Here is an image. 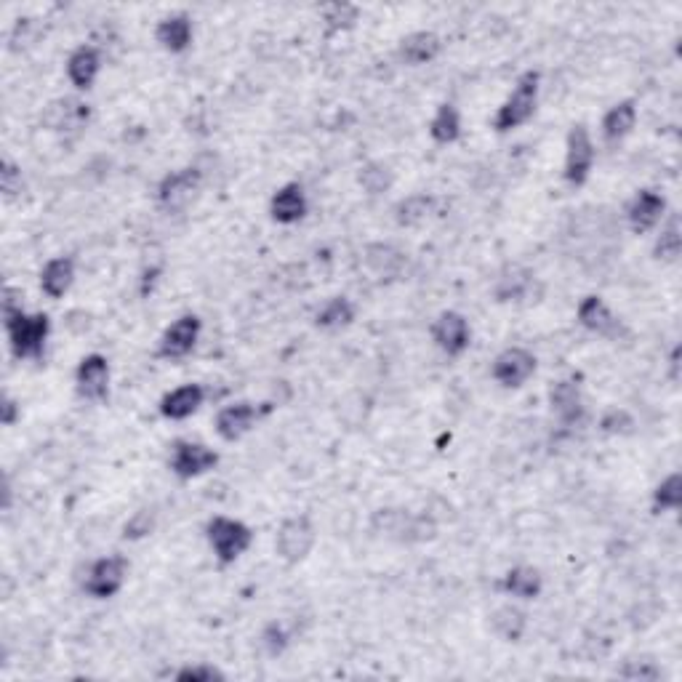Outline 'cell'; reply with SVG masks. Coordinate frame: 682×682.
<instances>
[{
  "label": "cell",
  "instance_id": "obj_1",
  "mask_svg": "<svg viewBox=\"0 0 682 682\" xmlns=\"http://www.w3.org/2000/svg\"><path fill=\"white\" fill-rule=\"evenodd\" d=\"M3 323H6L8 347L16 360H43L48 334H51V318L46 312L30 315L24 312V307L3 310Z\"/></svg>",
  "mask_w": 682,
  "mask_h": 682
},
{
  "label": "cell",
  "instance_id": "obj_2",
  "mask_svg": "<svg viewBox=\"0 0 682 682\" xmlns=\"http://www.w3.org/2000/svg\"><path fill=\"white\" fill-rule=\"evenodd\" d=\"M541 91V75L539 70H525L520 78L515 80V88L509 91V96L501 102V107L493 115V128L499 134H509L515 128L525 126L536 112Z\"/></svg>",
  "mask_w": 682,
  "mask_h": 682
},
{
  "label": "cell",
  "instance_id": "obj_3",
  "mask_svg": "<svg viewBox=\"0 0 682 682\" xmlns=\"http://www.w3.org/2000/svg\"><path fill=\"white\" fill-rule=\"evenodd\" d=\"M206 539L214 549V557L219 565H232L238 557H243L254 544V531L243 520L235 517H214L206 525Z\"/></svg>",
  "mask_w": 682,
  "mask_h": 682
},
{
  "label": "cell",
  "instance_id": "obj_4",
  "mask_svg": "<svg viewBox=\"0 0 682 682\" xmlns=\"http://www.w3.org/2000/svg\"><path fill=\"white\" fill-rule=\"evenodd\" d=\"M595 139L589 134V128L584 123H576V126L568 131L565 136V163H563V179L571 187H581L587 184L592 168H595Z\"/></svg>",
  "mask_w": 682,
  "mask_h": 682
},
{
  "label": "cell",
  "instance_id": "obj_5",
  "mask_svg": "<svg viewBox=\"0 0 682 682\" xmlns=\"http://www.w3.org/2000/svg\"><path fill=\"white\" fill-rule=\"evenodd\" d=\"M128 579V560L123 555H104L88 565L83 592L94 600H110Z\"/></svg>",
  "mask_w": 682,
  "mask_h": 682
},
{
  "label": "cell",
  "instance_id": "obj_6",
  "mask_svg": "<svg viewBox=\"0 0 682 682\" xmlns=\"http://www.w3.org/2000/svg\"><path fill=\"white\" fill-rule=\"evenodd\" d=\"M318 541V528L307 515H294L283 520L275 536V552L286 563H302Z\"/></svg>",
  "mask_w": 682,
  "mask_h": 682
},
{
  "label": "cell",
  "instance_id": "obj_7",
  "mask_svg": "<svg viewBox=\"0 0 682 682\" xmlns=\"http://www.w3.org/2000/svg\"><path fill=\"white\" fill-rule=\"evenodd\" d=\"M219 464V453L206 443L198 440H176L171 445V456H168V467L179 480H195V477L206 475Z\"/></svg>",
  "mask_w": 682,
  "mask_h": 682
},
{
  "label": "cell",
  "instance_id": "obj_8",
  "mask_svg": "<svg viewBox=\"0 0 682 682\" xmlns=\"http://www.w3.org/2000/svg\"><path fill=\"white\" fill-rule=\"evenodd\" d=\"M200 184H203V174H200L195 166L171 171V174H166L160 179L158 203L166 208V211H171V214L184 211L200 192Z\"/></svg>",
  "mask_w": 682,
  "mask_h": 682
},
{
  "label": "cell",
  "instance_id": "obj_9",
  "mask_svg": "<svg viewBox=\"0 0 682 682\" xmlns=\"http://www.w3.org/2000/svg\"><path fill=\"white\" fill-rule=\"evenodd\" d=\"M536 365L539 363H536V355L531 349L507 347L493 360L491 376L504 389H520L531 381V376L536 373Z\"/></svg>",
  "mask_w": 682,
  "mask_h": 682
},
{
  "label": "cell",
  "instance_id": "obj_10",
  "mask_svg": "<svg viewBox=\"0 0 682 682\" xmlns=\"http://www.w3.org/2000/svg\"><path fill=\"white\" fill-rule=\"evenodd\" d=\"M200 331H203V323H200L198 315L187 312L182 318H176L163 331V336H160L158 357H166V360H182V357H187L192 349L198 347Z\"/></svg>",
  "mask_w": 682,
  "mask_h": 682
},
{
  "label": "cell",
  "instance_id": "obj_11",
  "mask_svg": "<svg viewBox=\"0 0 682 682\" xmlns=\"http://www.w3.org/2000/svg\"><path fill=\"white\" fill-rule=\"evenodd\" d=\"M432 341H435L437 349H443L448 357H459L469 349V341H472V328H469V320L461 315V312H443L437 315V320L429 328Z\"/></svg>",
  "mask_w": 682,
  "mask_h": 682
},
{
  "label": "cell",
  "instance_id": "obj_12",
  "mask_svg": "<svg viewBox=\"0 0 682 682\" xmlns=\"http://www.w3.org/2000/svg\"><path fill=\"white\" fill-rule=\"evenodd\" d=\"M75 384H78V395L94 400V403L110 395V363H107V357L99 355V352L83 357L75 368Z\"/></svg>",
  "mask_w": 682,
  "mask_h": 682
},
{
  "label": "cell",
  "instance_id": "obj_13",
  "mask_svg": "<svg viewBox=\"0 0 682 682\" xmlns=\"http://www.w3.org/2000/svg\"><path fill=\"white\" fill-rule=\"evenodd\" d=\"M667 216V198L656 190H640L635 198L629 200L627 206V222L632 232L645 235V232L656 230L661 219Z\"/></svg>",
  "mask_w": 682,
  "mask_h": 682
},
{
  "label": "cell",
  "instance_id": "obj_14",
  "mask_svg": "<svg viewBox=\"0 0 682 682\" xmlns=\"http://www.w3.org/2000/svg\"><path fill=\"white\" fill-rule=\"evenodd\" d=\"M579 326L587 328L589 334L605 336V339H616L621 334L619 315L605 304L603 296H584L576 310Z\"/></svg>",
  "mask_w": 682,
  "mask_h": 682
},
{
  "label": "cell",
  "instance_id": "obj_15",
  "mask_svg": "<svg viewBox=\"0 0 682 682\" xmlns=\"http://www.w3.org/2000/svg\"><path fill=\"white\" fill-rule=\"evenodd\" d=\"M88 118H91V110H88L86 102L80 99H72V96H64V99H56L43 110V126L48 131H56V134H70V131H80L86 126Z\"/></svg>",
  "mask_w": 682,
  "mask_h": 682
},
{
  "label": "cell",
  "instance_id": "obj_16",
  "mask_svg": "<svg viewBox=\"0 0 682 682\" xmlns=\"http://www.w3.org/2000/svg\"><path fill=\"white\" fill-rule=\"evenodd\" d=\"M408 256L392 243H371L363 251L365 272L376 280H395L403 275Z\"/></svg>",
  "mask_w": 682,
  "mask_h": 682
},
{
  "label": "cell",
  "instance_id": "obj_17",
  "mask_svg": "<svg viewBox=\"0 0 682 682\" xmlns=\"http://www.w3.org/2000/svg\"><path fill=\"white\" fill-rule=\"evenodd\" d=\"M256 419H259V408L254 403H248V400L224 405L222 411L216 413V435L227 440V443H235V440H240V437L254 429Z\"/></svg>",
  "mask_w": 682,
  "mask_h": 682
},
{
  "label": "cell",
  "instance_id": "obj_18",
  "mask_svg": "<svg viewBox=\"0 0 682 682\" xmlns=\"http://www.w3.org/2000/svg\"><path fill=\"white\" fill-rule=\"evenodd\" d=\"M206 403V387L203 384H182V387L171 389L160 397V416L168 421H184L190 419L192 413L200 411V405Z\"/></svg>",
  "mask_w": 682,
  "mask_h": 682
},
{
  "label": "cell",
  "instance_id": "obj_19",
  "mask_svg": "<svg viewBox=\"0 0 682 682\" xmlns=\"http://www.w3.org/2000/svg\"><path fill=\"white\" fill-rule=\"evenodd\" d=\"M307 211H310V200H307V192L299 182L283 184L270 200V214L278 224L302 222Z\"/></svg>",
  "mask_w": 682,
  "mask_h": 682
},
{
  "label": "cell",
  "instance_id": "obj_20",
  "mask_svg": "<svg viewBox=\"0 0 682 682\" xmlns=\"http://www.w3.org/2000/svg\"><path fill=\"white\" fill-rule=\"evenodd\" d=\"M549 405L563 424L573 427L584 419V397H581V384L576 379L557 381L555 387L549 389Z\"/></svg>",
  "mask_w": 682,
  "mask_h": 682
},
{
  "label": "cell",
  "instance_id": "obj_21",
  "mask_svg": "<svg viewBox=\"0 0 682 682\" xmlns=\"http://www.w3.org/2000/svg\"><path fill=\"white\" fill-rule=\"evenodd\" d=\"M443 51V40L437 38L435 32L429 30H419L405 35L397 46V56L403 59L408 67H421V64L435 62L437 56Z\"/></svg>",
  "mask_w": 682,
  "mask_h": 682
},
{
  "label": "cell",
  "instance_id": "obj_22",
  "mask_svg": "<svg viewBox=\"0 0 682 682\" xmlns=\"http://www.w3.org/2000/svg\"><path fill=\"white\" fill-rule=\"evenodd\" d=\"M102 72V54L96 46H78L67 59V78L78 91H88Z\"/></svg>",
  "mask_w": 682,
  "mask_h": 682
},
{
  "label": "cell",
  "instance_id": "obj_23",
  "mask_svg": "<svg viewBox=\"0 0 682 682\" xmlns=\"http://www.w3.org/2000/svg\"><path fill=\"white\" fill-rule=\"evenodd\" d=\"M75 283V259L72 256H54L40 270V288L48 299H62Z\"/></svg>",
  "mask_w": 682,
  "mask_h": 682
},
{
  "label": "cell",
  "instance_id": "obj_24",
  "mask_svg": "<svg viewBox=\"0 0 682 682\" xmlns=\"http://www.w3.org/2000/svg\"><path fill=\"white\" fill-rule=\"evenodd\" d=\"M637 126V104L635 99H624V102L613 104L611 110L603 115V123H600V131H603V139L608 144L624 142Z\"/></svg>",
  "mask_w": 682,
  "mask_h": 682
},
{
  "label": "cell",
  "instance_id": "obj_25",
  "mask_svg": "<svg viewBox=\"0 0 682 682\" xmlns=\"http://www.w3.org/2000/svg\"><path fill=\"white\" fill-rule=\"evenodd\" d=\"M192 19L187 14L163 16L155 27V40L171 54H182L192 43Z\"/></svg>",
  "mask_w": 682,
  "mask_h": 682
},
{
  "label": "cell",
  "instance_id": "obj_26",
  "mask_svg": "<svg viewBox=\"0 0 682 682\" xmlns=\"http://www.w3.org/2000/svg\"><path fill=\"white\" fill-rule=\"evenodd\" d=\"M501 589L509 597H517V600H536L541 595V589H544V576L531 565H517V568L504 573Z\"/></svg>",
  "mask_w": 682,
  "mask_h": 682
},
{
  "label": "cell",
  "instance_id": "obj_27",
  "mask_svg": "<svg viewBox=\"0 0 682 682\" xmlns=\"http://www.w3.org/2000/svg\"><path fill=\"white\" fill-rule=\"evenodd\" d=\"M491 629L504 643H520V637L528 629V613L517 605H501L491 613Z\"/></svg>",
  "mask_w": 682,
  "mask_h": 682
},
{
  "label": "cell",
  "instance_id": "obj_28",
  "mask_svg": "<svg viewBox=\"0 0 682 682\" xmlns=\"http://www.w3.org/2000/svg\"><path fill=\"white\" fill-rule=\"evenodd\" d=\"M429 136L435 139L437 144H453L459 142L461 136V112L456 104L445 102L440 104L429 120Z\"/></svg>",
  "mask_w": 682,
  "mask_h": 682
},
{
  "label": "cell",
  "instance_id": "obj_29",
  "mask_svg": "<svg viewBox=\"0 0 682 682\" xmlns=\"http://www.w3.org/2000/svg\"><path fill=\"white\" fill-rule=\"evenodd\" d=\"M352 320H355V304L349 302L347 296H334L318 310L315 326L323 331H341V328L352 326Z\"/></svg>",
  "mask_w": 682,
  "mask_h": 682
},
{
  "label": "cell",
  "instance_id": "obj_30",
  "mask_svg": "<svg viewBox=\"0 0 682 682\" xmlns=\"http://www.w3.org/2000/svg\"><path fill=\"white\" fill-rule=\"evenodd\" d=\"M432 211H435V198H429V195H411V198L397 203L395 219L400 227H419V224H424L432 216Z\"/></svg>",
  "mask_w": 682,
  "mask_h": 682
},
{
  "label": "cell",
  "instance_id": "obj_31",
  "mask_svg": "<svg viewBox=\"0 0 682 682\" xmlns=\"http://www.w3.org/2000/svg\"><path fill=\"white\" fill-rule=\"evenodd\" d=\"M531 288V272L520 270V267H509L496 280V299L499 302H517L523 299Z\"/></svg>",
  "mask_w": 682,
  "mask_h": 682
},
{
  "label": "cell",
  "instance_id": "obj_32",
  "mask_svg": "<svg viewBox=\"0 0 682 682\" xmlns=\"http://www.w3.org/2000/svg\"><path fill=\"white\" fill-rule=\"evenodd\" d=\"M682 251V230H680V219L672 216L667 227H661L659 238H656V246H653V256L659 262H677Z\"/></svg>",
  "mask_w": 682,
  "mask_h": 682
},
{
  "label": "cell",
  "instance_id": "obj_33",
  "mask_svg": "<svg viewBox=\"0 0 682 682\" xmlns=\"http://www.w3.org/2000/svg\"><path fill=\"white\" fill-rule=\"evenodd\" d=\"M357 182L368 195H384L395 184V171L387 163H365L357 174Z\"/></svg>",
  "mask_w": 682,
  "mask_h": 682
},
{
  "label": "cell",
  "instance_id": "obj_34",
  "mask_svg": "<svg viewBox=\"0 0 682 682\" xmlns=\"http://www.w3.org/2000/svg\"><path fill=\"white\" fill-rule=\"evenodd\" d=\"M682 504V477L680 472H672L656 485L653 491V509L656 512H675Z\"/></svg>",
  "mask_w": 682,
  "mask_h": 682
},
{
  "label": "cell",
  "instance_id": "obj_35",
  "mask_svg": "<svg viewBox=\"0 0 682 682\" xmlns=\"http://www.w3.org/2000/svg\"><path fill=\"white\" fill-rule=\"evenodd\" d=\"M357 16H360V8L355 3H347V0H336V3L323 6V22L328 24L331 32L349 30L357 22Z\"/></svg>",
  "mask_w": 682,
  "mask_h": 682
},
{
  "label": "cell",
  "instance_id": "obj_36",
  "mask_svg": "<svg viewBox=\"0 0 682 682\" xmlns=\"http://www.w3.org/2000/svg\"><path fill=\"white\" fill-rule=\"evenodd\" d=\"M616 677H621V680H632V682H659L661 667L656 664V661L632 659V661H624V664L616 669Z\"/></svg>",
  "mask_w": 682,
  "mask_h": 682
},
{
  "label": "cell",
  "instance_id": "obj_37",
  "mask_svg": "<svg viewBox=\"0 0 682 682\" xmlns=\"http://www.w3.org/2000/svg\"><path fill=\"white\" fill-rule=\"evenodd\" d=\"M262 648L267 656H272V659H278V656H283V653L288 651V645H291V635L286 632V627L283 624H278V621H272V624H267L262 632Z\"/></svg>",
  "mask_w": 682,
  "mask_h": 682
},
{
  "label": "cell",
  "instance_id": "obj_38",
  "mask_svg": "<svg viewBox=\"0 0 682 682\" xmlns=\"http://www.w3.org/2000/svg\"><path fill=\"white\" fill-rule=\"evenodd\" d=\"M174 680H179V682H214V680H224V672L219 667H214V664L198 661V664H184V667L174 675Z\"/></svg>",
  "mask_w": 682,
  "mask_h": 682
},
{
  "label": "cell",
  "instance_id": "obj_39",
  "mask_svg": "<svg viewBox=\"0 0 682 682\" xmlns=\"http://www.w3.org/2000/svg\"><path fill=\"white\" fill-rule=\"evenodd\" d=\"M0 192L6 200H14L22 192V168L14 160L6 158L0 163Z\"/></svg>",
  "mask_w": 682,
  "mask_h": 682
},
{
  "label": "cell",
  "instance_id": "obj_40",
  "mask_svg": "<svg viewBox=\"0 0 682 682\" xmlns=\"http://www.w3.org/2000/svg\"><path fill=\"white\" fill-rule=\"evenodd\" d=\"M152 528H155V512H152V509H139V512L131 515L126 528H123V536L131 541H139L144 539V536H150Z\"/></svg>",
  "mask_w": 682,
  "mask_h": 682
},
{
  "label": "cell",
  "instance_id": "obj_41",
  "mask_svg": "<svg viewBox=\"0 0 682 682\" xmlns=\"http://www.w3.org/2000/svg\"><path fill=\"white\" fill-rule=\"evenodd\" d=\"M632 427H635V419L627 411H619V408H613L600 419V429L605 435H627Z\"/></svg>",
  "mask_w": 682,
  "mask_h": 682
},
{
  "label": "cell",
  "instance_id": "obj_42",
  "mask_svg": "<svg viewBox=\"0 0 682 682\" xmlns=\"http://www.w3.org/2000/svg\"><path fill=\"white\" fill-rule=\"evenodd\" d=\"M19 403H16L14 397H3V405H0V419H3V424L6 427H14L16 419H19Z\"/></svg>",
  "mask_w": 682,
  "mask_h": 682
}]
</instances>
